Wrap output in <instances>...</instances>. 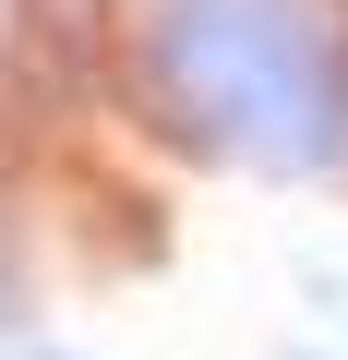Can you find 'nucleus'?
Segmentation results:
<instances>
[{
  "label": "nucleus",
  "instance_id": "obj_1",
  "mask_svg": "<svg viewBox=\"0 0 348 360\" xmlns=\"http://www.w3.org/2000/svg\"><path fill=\"white\" fill-rule=\"evenodd\" d=\"M181 49V84H205V132L240 144L252 168H324L348 132V72L324 49L312 0H181V25L156 37V60Z\"/></svg>",
  "mask_w": 348,
  "mask_h": 360
}]
</instances>
